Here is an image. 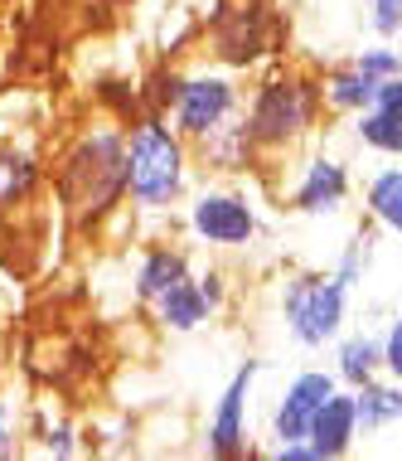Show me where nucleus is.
Returning <instances> with one entry per match:
<instances>
[{
  "instance_id": "obj_1",
  "label": "nucleus",
  "mask_w": 402,
  "mask_h": 461,
  "mask_svg": "<svg viewBox=\"0 0 402 461\" xmlns=\"http://www.w3.org/2000/svg\"><path fill=\"white\" fill-rule=\"evenodd\" d=\"M58 199L68 219L93 229L127 199V131L93 127L78 136V146L58 166Z\"/></svg>"
},
{
  "instance_id": "obj_2",
  "label": "nucleus",
  "mask_w": 402,
  "mask_h": 461,
  "mask_svg": "<svg viewBox=\"0 0 402 461\" xmlns=\"http://www.w3.org/2000/svg\"><path fill=\"white\" fill-rule=\"evenodd\" d=\"M190 141L160 112H146L127 131V199L146 214L180 204L190 190Z\"/></svg>"
},
{
  "instance_id": "obj_3",
  "label": "nucleus",
  "mask_w": 402,
  "mask_h": 461,
  "mask_svg": "<svg viewBox=\"0 0 402 461\" xmlns=\"http://www.w3.org/2000/svg\"><path fill=\"white\" fill-rule=\"evenodd\" d=\"M316 117H320L316 78H306V73H296V68L267 73V78L253 88V103H247V112H243L257 156L262 151H291L296 141L310 136Z\"/></svg>"
},
{
  "instance_id": "obj_4",
  "label": "nucleus",
  "mask_w": 402,
  "mask_h": 461,
  "mask_svg": "<svg viewBox=\"0 0 402 461\" xmlns=\"http://www.w3.org/2000/svg\"><path fill=\"white\" fill-rule=\"evenodd\" d=\"M349 321V292L335 272H291L281 282V326L300 350H325Z\"/></svg>"
},
{
  "instance_id": "obj_5",
  "label": "nucleus",
  "mask_w": 402,
  "mask_h": 461,
  "mask_svg": "<svg viewBox=\"0 0 402 461\" xmlns=\"http://www.w3.org/2000/svg\"><path fill=\"white\" fill-rule=\"evenodd\" d=\"M237 107H243V93H237V83L228 73H194V78H180L165 117L184 141H194L209 127H219L223 117H233Z\"/></svg>"
},
{
  "instance_id": "obj_6",
  "label": "nucleus",
  "mask_w": 402,
  "mask_h": 461,
  "mask_svg": "<svg viewBox=\"0 0 402 461\" xmlns=\"http://www.w3.org/2000/svg\"><path fill=\"white\" fill-rule=\"evenodd\" d=\"M190 233L209 248H247L257 239V204L237 190H199L190 199Z\"/></svg>"
},
{
  "instance_id": "obj_7",
  "label": "nucleus",
  "mask_w": 402,
  "mask_h": 461,
  "mask_svg": "<svg viewBox=\"0 0 402 461\" xmlns=\"http://www.w3.org/2000/svg\"><path fill=\"white\" fill-rule=\"evenodd\" d=\"M257 359L233 369V379L223 384L219 403L209 413V452L213 456H243L247 452V398H253V384H257Z\"/></svg>"
},
{
  "instance_id": "obj_8",
  "label": "nucleus",
  "mask_w": 402,
  "mask_h": 461,
  "mask_svg": "<svg viewBox=\"0 0 402 461\" xmlns=\"http://www.w3.org/2000/svg\"><path fill=\"white\" fill-rule=\"evenodd\" d=\"M335 389H339V384H335L330 369H300V374H291V384L281 389V398H276V408H272V442H300V438H306L316 408Z\"/></svg>"
},
{
  "instance_id": "obj_9",
  "label": "nucleus",
  "mask_w": 402,
  "mask_h": 461,
  "mask_svg": "<svg viewBox=\"0 0 402 461\" xmlns=\"http://www.w3.org/2000/svg\"><path fill=\"white\" fill-rule=\"evenodd\" d=\"M344 199H349V170H344V160L310 156L306 166H300V176L291 185V209H296V214L330 219V214L344 209Z\"/></svg>"
},
{
  "instance_id": "obj_10",
  "label": "nucleus",
  "mask_w": 402,
  "mask_h": 461,
  "mask_svg": "<svg viewBox=\"0 0 402 461\" xmlns=\"http://www.w3.org/2000/svg\"><path fill=\"white\" fill-rule=\"evenodd\" d=\"M194 151L209 170H219V176H237V170H253V160H257V146H253V136H247V122H243V107L233 112V117H223L219 127H209L204 136H194Z\"/></svg>"
},
{
  "instance_id": "obj_11",
  "label": "nucleus",
  "mask_w": 402,
  "mask_h": 461,
  "mask_svg": "<svg viewBox=\"0 0 402 461\" xmlns=\"http://www.w3.org/2000/svg\"><path fill=\"white\" fill-rule=\"evenodd\" d=\"M306 442L316 447L320 461H339V456L354 452V442H359V428H354V393H349V389H335L330 398H325V403L316 408V418H310V428H306Z\"/></svg>"
},
{
  "instance_id": "obj_12",
  "label": "nucleus",
  "mask_w": 402,
  "mask_h": 461,
  "mask_svg": "<svg viewBox=\"0 0 402 461\" xmlns=\"http://www.w3.org/2000/svg\"><path fill=\"white\" fill-rule=\"evenodd\" d=\"M354 393V428L359 438H379V432L398 428L402 422V379H388V374H373L369 384H359Z\"/></svg>"
},
{
  "instance_id": "obj_13",
  "label": "nucleus",
  "mask_w": 402,
  "mask_h": 461,
  "mask_svg": "<svg viewBox=\"0 0 402 461\" xmlns=\"http://www.w3.org/2000/svg\"><path fill=\"white\" fill-rule=\"evenodd\" d=\"M150 311H156V321H160L165 330H174V335H190V330H199V326L213 316V306L204 302L194 272H190L184 282H174L165 296H156V302H150Z\"/></svg>"
},
{
  "instance_id": "obj_14",
  "label": "nucleus",
  "mask_w": 402,
  "mask_h": 461,
  "mask_svg": "<svg viewBox=\"0 0 402 461\" xmlns=\"http://www.w3.org/2000/svg\"><path fill=\"white\" fill-rule=\"evenodd\" d=\"M373 88H379V78H369V73H359L354 64H335L325 68L316 78V93L320 103L330 112H344V117H354V112H363L373 103Z\"/></svg>"
},
{
  "instance_id": "obj_15",
  "label": "nucleus",
  "mask_w": 402,
  "mask_h": 461,
  "mask_svg": "<svg viewBox=\"0 0 402 461\" xmlns=\"http://www.w3.org/2000/svg\"><path fill=\"white\" fill-rule=\"evenodd\" d=\"M190 277V258L180 248H150V253L136 263V302L150 306L156 296H165L174 282Z\"/></svg>"
},
{
  "instance_id": "obj_16",
  "label": "nucleus",
  "mask_w": 402,
  "mask_h": 461,
  "mask_svg": "<svg viewBox=\"0 0 402 461\" xmlns=\"http://www.w3.org/2000/svg\"><path fill=\"white\" fill-rule=\"evenodd\" d=\"M335 384H369L373 374H383V359H379V335H335Z\"/></svg>"
},
{
  "instance_id": "obj_17",
  "label": "nucleus",
  "mask_w": 402,
  "mask_h": 461,
  "mask_svg": "<svg viewBox=\"0 0 402 461\" xmlns=\"http://www.w3.org/2000/svg\"><path fill=\"white\" fill-rule=\"evenodd\" d=\"M363 209L373 214V223L393 239L402 233V170L398 166H383L379 176L363 185Z\"/></svg>"
},
{
  "instance_id": "obj_18",
  "label": "nucleus",
  "mask_w": 402,
  "mask_h": 461,
  "mask_svg": "<svg viewBox=\"0 0 402 461\" xmlns=\"http://www.w3.org/2000/svg\"><path fill=\"white\" fill-rule=\"evenodd\" d=\"M354 136L359 146H369V151L379 156H402V112H379V107H363L354 112Z\"/></svg>"
},
{
  "instance_id": "obj_19",
  "label": "nucleus",
  "mask_w": 402,
  "mask_h": 461,
  "mask_svg": "<svg viewBox=\"0 0 402 461\" xmlns=\"http://www.w3.org/2000/svg\"><path fill=\"white\" fill-rule=\"evenodd\" d=\"M34 180H40V166H34L24 151H10V146H0V209L20 204L24 194L34 190Z\"/></svg>"
},
{
  "instance_id": "obj_20",
  "label": "nucleus",
  "mask_w": 402,
  "mask_h": 461,
  "mask_svg": "<svg viewBox=\"0 0 402 461\" xmlns=\"http://www.w3.org/2000/svg\"><path fill=\"white\" fill-rule=\"evenodd\" d=\"M373 253H379V239L373 233H359V239H349L344 248H339V258H335V282L344 286V292H354V286L373 272Z\"/></svg>"
},
{
  "instance_id": "obj_21",
  "label": "nucleus",
  "mask_w": 402,
  "mask_h": 461,
  "mask_svg": "<svg viewBox=\"0 0 402 461\" xmlns=\"http://www.w3.org/2000/svg\"><path fill=\"white\" fill-rule=\"evenodd\" d=\"M359 73H369V78H402V54L393 49V40H379V44H369V49H359L354 59H349Z\"/></svg>"
},
{
  "instance_id": "obj_22",
  "label": "nucleus",
  "mask_w": 402,
  "mask_h": 461,
  "mask_svg": "<svg viewBox=\"0 0 402 461\" xmlns=\"http://www.w3.org/2000/svg\"><path fill=\"white\" fill-rule=\"evenodd\" d=\"M369 24L379 40H398L402 34V0H369Z\"/></svg>"
},
{
  "instance_id": "obj_23",
  "label": "nucleus",
  "mask_w": 402,
  "mask_h": 461,
  "mask_svg": "<svg viewBox=\"0 0 402 461\" xmlns=\"http://www.w3.org/2000/svg\"><path fill=\"white\" fill-rule=\"evenodd\" d=\"M379 359H383L388 379H402V321H393V326L379 335Z\"/></svg>"
},
{
  "instance_id": "obj_24",
  "label": "nucleus",
  "mask_w": 402,
  "mask_h": 461,
  "mask_svg": "<svg viewBox=\"0 0 402 461\" xmlns=\"http://www.w3.org/2000/svg\"><path fill=\"white\" fill-rule=\"evenodd\" d=\"M44 452H49V456H73V452H78V442H73V428H68V422H58V428H49V438H44Z\"/></svg>"
},
{
  "instance_id": "obj_25",
  "label": "nucleus",
  "mask_w": 402,
  "mask_h": 461,
  "mask_svg": "<svg viewBox=\"0 0 402 461\" xmlns=\"http://www.w3.org/2000/svg\"><path fill=\"white\" fill-rule=\"evenodd\" d=\"M199 292H204V302L219 311L223 306V272H204V277H199Z\"/></svg>"
},
{
  "instance_id": "obj_26",
  "label": "nucleus",
  "mask_w": 402,
  "mask_h": 461,
  "mask_svg": "<svg viewBox=\"0 0 402 461\" xmlns=\"http://www.w3.org/2000/svg\"><path fill=\"white\" fill-rule=\"evenodd\" d=\"M10 447H15V428H10V403L0 398V456H10Z\"/></svg>"
}]
</instances>
